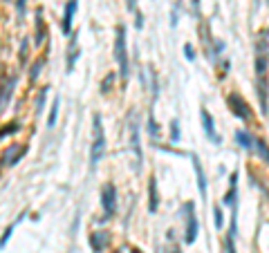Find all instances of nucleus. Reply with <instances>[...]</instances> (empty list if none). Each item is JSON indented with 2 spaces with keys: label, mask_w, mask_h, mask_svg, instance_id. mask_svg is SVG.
<instances>
[{
  "label": "nucleus",
  "mask_w": 269,
  "mask_h": 253,
  "mask_svg": "<svg viewBox=\"0 0 269 253\" xmlns=\"http://www.w3.org/2000/svg\"><path fill=\"white\" fill-rule=\"evenodd\" d=\"M256 81H258V99L260 110L267 114L269 106V30L258 38V54H256Z\"/></svg>",
  "instance_id": "obj_1"
},
{
  "label": "nucleus",
  "mask_w": 269,
  "mask_h": 253,
  "mask_svg": "<svg viewBox=\"0 0 269 253\" xmlns=\"http://www.w3.org/2000/svg\"><path fill=\"white\" fill-rule=\"evenodd\" d=\"M115 61L119 65V74L123 81H128L130 77V63H128V49H126V27L119 25L117 38H115Z\"/></svg>",
  "instance_id": "obj_2"
},
{
  "label": "nucleus",
  "mask_w": 269,
  "mask_h": 253,
  "mask_svg": "<svg viewBox=\"0 0 269 253\" xmlns=\"http://www.w3.org/2000/svg\"><path fill=\"white\" fill-rule=\"evenodd\" d=\"M105 150V132H103V121L99 114H94V142H92V150H90V166H97L103 157Z\"/></svg>",
  "instance_id": "obj_3"
},
{
  "label": "nucleus",
  "mask_w": 269,
  "mask_h": 253,
  "mask_svg": "<svg viewBox=\"0 0 269 253\" xmlns=\"http://www.w3.org/2000/svg\"><path fill=\"white\" fill-rule=\"evenodd\" d=\"M101 206H103V213H105L103 220H108L115 213V208H117V189H115V184L108 182L101 189Z\"/></svg>",
  "instance_id": "obj_4"
},
{
  "label": "nucleus",
  "mask_w": 269,
  "mask_h": 253,
  "mask_svg": "<svg viewBox=\"0 0 269 253\" xmlns=\"http://www.w3.org/2000/svg\"><path fill=\"white\" fill-rule=\"evenodd\" d=\"M227 103H229V108L234 110V114H235V117L245 119V121H249V119H252V112H249V106H247V103H245L242 99H240L238 95H229Z\"/></svg>",
  "instance_id": "obj_5"
},
{
  "label": "nucleus",
  "mask_w": 269,
  "mask_h": 253,
  "mask_svg": "<svg viewBox=\"0 0 269 253\" xmlns=\"http://www.w3.org/2000/svg\"><path fill=\"white\" fill-rule=\"evenodd\" d=\"M193 208H195L193 202H188V204H186L188 222H186V236H184V242H186V244H193L195 237H198V218H195Z\"/></svg>",
  "instance_id": "obj_6"
},
{
  "label": "nucleus",
  "mask_w": 269,
  "mask_h": 253,
  "mask_svg": "<svg viewBox=\"0 0 269 253\" xmlns=\"http://www.w3.org/2000/svg\"><path fill=\"white\" fill-rule=\"evenodd\" d=\"M74 12H76V0H70L65 5V16L61 20V30L63 34H72V18H74Z\"/></svg>",
  "instance_id": "obj_7"
},
{
  "label": "nucleus",
  "mask_w": 269,
  "mask_h": 253,
  "mask_svg": "<svg viewBox=\"0 0 269 253\" xmlns=\"http://www.w3.org/2000/svg\"><path fill=\"white\" fill-rule=\"evenodd\" d=\"M25 153H27V146L18 143V146H14L12 150H7V153H5V157H2V164H5V166H14V164H18V159L23 157Z\"/></svg>",
  "instance_id": "obj_8"
},
{
  "label": "nucleus",
  "mask_w": 269,
  "mask_h": 253,
  "mask_svg": "<svg viewBox=\"0 0 269 253\" xmlns=\"http://www.w3.org/2000/svg\"><path fill=\"white\" fill-rule=\"evenodd\" d=\"M202 126H204V132H206V137H209L213 143H220V137L216 135V128H213V117H211V112L206 110H202Z\"/></svg>",
  "instance_id": "obj_9"
},
{
  "label": "nucleus",
  "mask_w": 269,
  "mask_h": 253,
  "mask_svg": "<svg viewBox=\"0 0 269 253\" xmlns=\"http://www.w3.org/2000/svg\"><path fill=\"white\" fill-rule=\"evenodd\" d=\"M193 159V166H195V175H198V189L202 193V197H206V177H204V171H202V164H200L198 155H191Z\"/></svg>",
  "instance_id": "obj_10"
},
{
  "label": "nucleus",
  "mask_w": 269,
  "mask_h": 253,
  "mask_svg": "<svg viewBox=\"0 0 269 253\" xmlns=\"http://www.w3.org/2000/svg\"><path fill=\"white\" fill-rule=\"evenodd\" d=\"M133 150H134V155H137V171L141 168V146H139V126L134 124L133 126Z\"/></svg>",
  "instance_id": "obj_11"
},
{
  "label": "nucleus",
  "mask_w": 269,
  "mask_h": 253,
  "mask_svg": "<svg viewBox=\"0 0 269 253\" xmlns=\"http://www.w3.org/2000/svg\"><path fill=\"white\" fill-rule=\"evenodd\" d=\"M235 142H238L240 146L245 148V150H252V148H253V142H256V139H253V137L247 132V130H238V132H235Z\"/></svg>",
  "instance_id": "obj_12"
},
{
  "label": "nucleus",
  "mask_w": 269,
  "mask_h": 253,
  "mask_svg": "<svg viewBox=\"0 0 269 253\" xmlns=\"http://www.w3.org/2000/svg\"><path fill=\"white\" fill-rule=\"evenodd\" d=\"M108 244V233H92V247L94 251H103Z\"/></svg>",
  "instance_id": "obj_13"
},
{
  "label": "nucleus",
  "mask_w": 269,
  "mask_h": 253,
  "mask_svg": "<svg viewBox=\"0 0 269 253\" xmlns=\"http://www.w3.org/2000/svg\"><path fill=\"white\" fill-rule=\"evenodd\" d=\"M76 56H79V49H76V36L72 34V41H70V56H67V72H72Z\"/></svg>",
  "instance_id": "obj_14"
},
{
  "label": "nucleus",
  "mask_w": 269,
  "mask_h": 253,
  "mask_svg": "<svg viewBox=\"0 0 269 253\" xmlns=\"http://www.w3.org/2000/svg\"><path fill=\"white\" fill-rule=\"evenodd\" d=\"M151 204H148V208H151L152 213L157 211V179H155V177H152L151 179Z\"/></svg>",
  "instance_id": "obj_15"
},
{
  "label": "nucleus",
  "mask_w": 269,
  "mask_h": 253,
  "mask_svg": "<svg viewBox=\"0 0 269 253\" xmlns=\"http://www.w3.org/2000/svg\"><path fill=\"white\" fill-rule=\"evenodd\" d=\"M235 182H238V173L231 175V190L224 197V204H229V206H235Z\"/></svg>",
  "instance_id": "obj_16"
},
{
  "label": "nucleus",
  "mask_w": 269,
  "mask_h": 253,
  "mask_svg": "<svg viewBox=\"0 0 269 253\" xmlns=\"http://www.w3.org/2000/svg\"><path fill=\"white\" fill-rule=\"evenodd\" d=\"M43 18H41V9H36V45L43 43Z\"/></svg>",
  "instance_id": "obj_17"
},
{
  "label": "nucleus",
  "mask_w": 269,
  "mask_h": 253,
  "mask_svg": "<svg viewBox=\"0 0 269 253\" xmlns=\"http://www.w3.org/2000/svg\"><path fill=\"white\" fill-rule=\"evenodd\" d=\"M56 119H59V96H56L52 103V112H50V119H47V126L54 128V126H56Z\"/></svg>",
  "instance_id": "obj_18"
},
{
  "label": "nucleus",
  "mask_w": 269,
  "mask_h": 253,
  "mask_svg": "<svg viewBox=\"0 0 269 253\" xmlns=\"http://www.w3.org/2000/svg\"><path fill=\"white\" fill-rule=\"evenodd\" d=\"M253 146H256L258 155H260V157H263L265 161L269 164V148H267V143H265V142H258V139H256V142H253Z\"/></svg>",
  "instance_id": "obj_19"
},
{
  "label": "nucleus",
  "mask_w": 269,
  "mask_h": 253,
  "mask_svg": "<svg viewBox=\"0 0 269 253\" xmlns=\"http://www.w3.org/2000/svg\"><path fill=\"white\" fill-rule=\"evenodd\" d=\"M43 63H45V59H38V61L34 63V67H32V81H36V79H38V72H41Z\"/></svg>",
  "instance_id": "obj_20"
},
{
  "label": "nucleus",
  "mask_w": 269,
  "mask_h": 253,
  "mask_svg": "<svg viewBox=\"0 0 269 253\" xmlns=\"http://www.w3.org/2000/svg\"><path fill=\"white\" fill-rule=\"evenodd\" d=\"M216 229H222V211H220V206H216Z\"/></svg>",
  "instance_id": "obj_21"
},
{
  "label": "nucleus",
  "mask_w": 269,
  "mask_h": 253,
  "mask_svg": "<svg viewBox=\"0 0 269 253\" xmlns=\"http://www.w3.org/2000/svg\"><path fill=\"white\" fill-rule=\"evenodd\" d=\"M12 233H14V226H9V229L5 231V236H2V240H0V249H2V247H5V244H7V240L12 237Z\"/></svg>",
  "instance_id": "obj_22"
},
{
  "label": "nucleus",
  "mask_w": 269,
  "mask_h": 253,
  "mask_svg": "<svg viewBox=\"0 0 269 253\" xmlns=\"http://www.w3.org/2000/svg\"><path fill=\"white\" fill-rule=\"evenodd\" d=\"M45 92H47V90H43L41 96H38V103H36V114H41V112H43V99H45Z\"/></svg>",
  "instance_id": "obj_23"
},
{
  "label": "nucleus",
  "mask_w": 269,
  "mask_h": 253,
  "mask_svg": "<svg viewBox=\"0 0 269 253\" xmlns=\"http://www.w3.org/2000/svg\"><path fill=\"white\" fill-rule=\"evenodd\" d=\"M234 240H235V237H231V236L227 237V251H229V253H238V251H235V244H234Z\"/></svg>",
  "instance_id": "obj_24"
},
{
  "label": "nucleus",
  "mask_w": 269,
  "mask_h": 253,
  "mask_svg": "<svg viewBox=\"0 0 269 253\" xmlns=\"http://www.w3.org/2000/svg\"><path fill=\"white\" fill-rule=\"evenodd\" d=\"M184 54H186V59H188V61H193V59H195V52H193V47H191V45H184Z\"/></svg>",
  "instance_id": "obj_25"
},
{
  "label": "nucleus",
  "mask_w": 269,
  "mask_h": 253,
  "mask_svg": "<svg viewBox=\"0 0 269 253\" xmlns=\"http://www.w3.org/2000/svg\"><path fill=\"white\" fill-rule=\"evenodd\" d=\"M112 79H115V74H110V77L103 81V92H108V88H110V83H112Z\"/></svg>",
  "instance_id": "obj_26"
},
{
  "label": "nucleus",
  "mask_w": 269,
  "mask_h": 253,
  "mask_svg": "<svg viewBox=\"0 0 269 253\" xmlns=\"http://www.w3.org/2000/svg\"><path fill=\"white\" fill-rule=\"evenodd\" d=\"M173 139H180V132H177V121H173Z\"/></svg>",
  "instance_id": "obj_27"
},
{
  "label": "nucleus",
  "mask_w": 269,
  "mask_h": 253,
  "mask_svg": "<svg viewBox=\"0 0 269 253\" xmlns=\"http://www.w3.org/2000/svg\"><path fill=\"white\" fill-rule=\"evenodd\" d=\"M126 7H128V12H134V0H126Z\"/></svg>",
  "instance_id": "obj_28"
},
{
  "label": "nucleus",
  "mask_w": 269,
  "mask_h": 253,
  "mask_svg": "<svg viewBox=\"0 0 269 253\" xmlns=\"http://www.w3.org/2000/svg\"><path fill=\"white\" fill-rule=\"evenodd\" d=\"M267 2H269V0H267Z\"/></svg>",
  "instance_id": "obj_29"
}]
</instances>
